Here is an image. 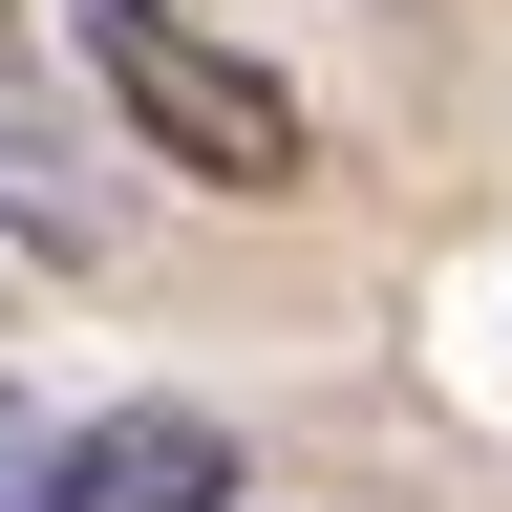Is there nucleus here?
Wrapping results in <instances>:
<instances>
[{
	"label": "nucleus",
	"mask_w": 512,
	"mask_h": 512,
	"mask_svg": "<svg viewBox=\"0 0 512 512\" xmlns=\"http://www.w3.org/2000/svg\"><path fill=\"white\" fill-rule=\"evenodd\" d=\"M86 86L128 107V150L192 171V192H299V171H320L299 86H278L235 22H192V0H86Z\"/></svg>",
	"instance_id": "f257e3e1"
},
{
	"label": "nucleus",
	"mask_w": 512,
	"mask_h": 512,
	"mask_svg": "<svg viewBox=\"0 0 512 512\" xmlns=\"http://www.w3.org/2000/svg\"><path fill=\"white\" fill-rule=\"evenodd\" d=\"M22 512H256V448L214 406H86V427H43Z\"/></svg>",
	"instance_id": "f03ea898"
},
{
	"label": "nucleus",
	"mask_w": 512,
	"mask_h": 512,
	"mask_svg": "<svg viewBox=\"0 0 512 512\" xmlns=\"http://www.w3.org/2000/svg\"><path fill=\"white\" fill-rule=\"evenodd\" d=\"M22 470H43V427H22V384H0V512H22Z\"/></svg>",
	"instance_id": "7ed1b4c3"
},
{
	"label": "nucleus",
	"mask_w": 512,
	"mask_h": 512,
	"mask_svg": "<svg viewBox=\"0 0 512 512\" xmlns=\"http://www.w3.org/2000/svg\"><path fill=\"white\" fill-rule=\"evenodd\" d=\"M0 86H22V0H0Z\"/></svg>",
	"instance_id": "20e7f679"
}]
</instances>
